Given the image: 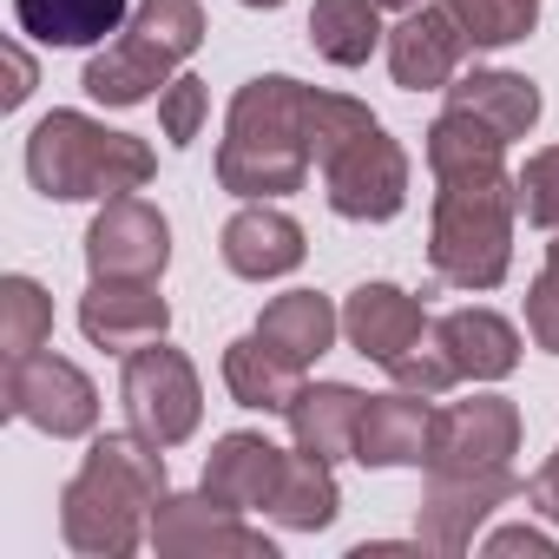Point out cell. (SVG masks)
<instances>
[{"label": "cell", "mask_w": 559, "mask_h": 559, "mask_svg": "<svg viewBox=\"0 0 559 559\" xmlns=\"http://www.w3.org/2000/svg\"><path fill=\"white\" fill-rule=\"evenodd\" d=\"M204 47V8L198 0H139L132 21L106 40V53L86 60V93L99 106H145L178 80V60Z\"/></svg>", "instance_id": "8992f818"}, {"label": "cell", "mask_w": 559, "mask_h": 559, "mask_svg": "<svg viewBox=\"0 0 559 559\" xmlns=\"http://www.w3.org/2000/svg\"><path fill=\"white\" fill-rule=\"evenodd\" d=\"M448 106H461V112H474L480 126H493L507 145L513 139H526L533 126H539V86L526 80V73H507V67H474V73H454V86H448Z\"/></svg>", "instance_id": "44dd1931"}, {"label": "cell", "mask_w": 559, "mask_h": 559, "mask_svg": "<svg viewBox=\"0 0 559 559\" xmlns=\"http://www.w3.org/2000/svg\"><path fill=\"white\" fill-rule=\"evenodd\" d=\"M513 198H520V217H526V224L559 230V145L533 152V158L513 171Z\"/></svg>", "instance_id": "f546056e"}, {"label": "cell", "mask_w": 559, "mask_h": 559, "mask_svg": "<svg viewBox=\"0 0 559 559\" xmlns=\"http://www.w3.org/2000/svg\"><path fill=\"white\" fill-rule=\"evenodd\" d=\"M428 441H435L428 395L395 389V395L362 402V428H356V461L362 467H428Z\"/></svg>", "instance_id": "e0dca14e"}, {"label": "cell", "mask_w": 559, "mask_h": 559, "mask_svg": "<svg viewBox=\"0 0 559 559\" xmlns=\"http://www.w3.org/2000/svg\"><path fill=\"white\" fill-rule=\"evenodd\" d=\"M487 552H493V559H507V552H539V559H552V552H559V539H552V533H539V526H500V533L487 539Z\"/></svg>", "instance_id": "836d02e7"}, {"label": "cell", "mask_w": 559, "mask_h": 559, "mask_svg": "<svg viewBox=\"0 0 559 559\" xmlns=\"http://www.w3.org/2000/svg\"><path fill=\"white\" fill-rule=\"evenodd\" d=\"M80 330L93 349L132 356L171 330V304L158 297V284H139V276H93L80 297Z\"/></svg>", "instance_id": "4fadbf2b"}, {"label": "cell", "mask_w": 559, "mask_h": 559, "mask_svg": "<svg viewBox=\"0 0 559 559\" xmlns=\"http://www.w3.org/2000/svg\"><path fill=\"white\" fill-rule=\"evenodd\" d=\"M376 8H382V14H415L421 0H376Z\"/></svg>", "instance_id": "8d00e7d4"}, {"label": "cell", "mask_w": 559, "mask_h": 559, "mask_svg": "<svg viewBox=\"0 0 559 559\" xmlns=\"http://www.w3.org/2000/svg\"><path fill=\"white\" fill-rule=\"evenodd\" d=\"M284 448L276 441H263V435H250V428H230V435H217V448L204 454V493H217L224 507H237V513H250V507H270V493H276V480H284Z\"/></svg>", "instance_id": "d6986e66"}, {"label": "cell", "mask_w": 559, "mask_h": 559, "mask_svg": "<svg viewBox=\"0 0 559 559\" xmlns=\"http://www.w3.org/2000/svg\"><path fill=\"white\" fill-rule=\"evenodd\" d=\"M513 171H454L435 178V217H428V263L454 290H493L513 270Z\"/></svg>", "instance_id": "277c9868"}, {"label": "cell", "mask_w": 559, "mask_h": 559, "mask_svg": "<svg viewBox=\"0 0 559 559\" xmlns=\"http://www.w3.org/2000/svg\"><path fill=\"white\" fill-rule=\"evenodd\" d=\"M310 86L290 73H257L237 86L217 139V185L230 198H290L310 185Z\"/></svg>", "instance_id": "7a4b0ae2"}, {"label": "cell", "mask_w": 559, "mask_h": 559, "mask_svg": "<svg viewBox=\"0 0 559 559\" xmlns=\"http://www.w3.org/2000/svg\"><path fill=\"white\" fill-rule=\"evenodd\" d=\"M520 493H526V480H520L513 467H487V474H428L415 533H421V546H435V552H467L474 533H480V520H487L493 507L520 500Z\"/></svg>", "instance_id": "8fae6325"}, {"label": "cell", "mask_w": 559, "mask_h": 559, "mask_svg": "<svg viewBox=\"0 0 559 559\" xmlns=\"http://www.w3.org/2000/svg\"><path fill=\"white\" fill-rule=\"evenodd\" d=\"M217 250H224V270L243 276V284H270V276H290L310 243H304V224L290 211H276L270 198H250L224 230H217Z\"/></svg>", "instance_id": "5bb4252c"}, {"label": "cell", "mask_w": 559, "mask_h": 559, "mask_svg": "<svg viewBox=\"0 0 559 559\" xmlns=\"http://www.w3.org/2000/svg\"><path fill=\"white\" fill-rule=\"evenodd\" d=\"M243 8H263V14H270V8H284V0H243Z\"/></svg>", "instance_id": "74e56055"}, {"label": "cell", "mask_w": 559, "mask_h": 559, "mask_svg": "<svg viewBox=\"0 0 559 559\" xmlns=\"http://www.w3.org/2000/svg\"><path fill=\"white\" fill-rule=\"evenodd\" d=\"M165 448L139 428L99 435L60 493V539L86 559H126L152 539V507L165 500Z\"/></svg>", "instance_id": "6da1fadb"}, {"label": "cell", "mask_w": 559, "mask_h": 559, "mask_svg": "<svg viewBox=\"0 0 559 559\" xmlns=\"http://www.w3.org/2000/svg\"><path fill=\"white\" fill-rule=\"evenodd\" d=\"M27 93H34V60L21 53V47H8V93H0V106H27Z\"/></svg>", "instance_id": "d590c367"}, {"label": "cell", "mask_w": 559, "mask_h": 559, "mask_svg": "<svg viewBox=\"0 0 559 559\" xmlns=\"http://www.w3.org/2000/svg\"><path fill=\"white\" fill-rule=\"evenodd\" d=\"M257 336L263 343H276L290 362H317V356H330L336 349V336H343V310L323 297V290H284V297H270L263 304V317H257Z\"/></svg>", "instance_id": "603a6c76"}, {"label": "cell", "mask_w": 559, "mask_h": 559, "mask_svg": "<svg viewBox=\"0 0 559 559\" xmlns=\"http://www.w3.org/2000/svg\"><path fill=\"white\" fill-rule=\"evenodd\" d=\"M428 310L402 290V284H356L349 304H343V336L362 362H382L395 369L415 343H428Z\"/></svg>", "instance_id": "9a60e30c"}, {"label": "cell", "mask_w": 559, "mask_h": 559, "mask_svg": "<svg viewBox=\"0 0 559 559\" xmlns=\"http://www.w3.org/2000/svg\"><path fill=\"white\" fill-rule=\"evenodd\" d=\"M152 546L165 559H276V546L243 526L237 507H224L217 493H165L152 507Z\"/></svg>", "instance_id": "9c48e42d"}, {"label": "cell", "mask_w": 559, "mask_h": 559, "mask_svg": "<svg viewBox=\"0 0 559 559\" xmlns=\"http://www.w3.org/2000/svg\"><path fill=\"white\" fill-rule=\"evenodd\" d=\"M158 171L152 145L132 139V132H112L86 112H47L34 132H27V178L40 198L53 204H86V198H126V191H145Z\"/></svg>", "instance_id": "5b68a950"}, {"label": "cell", "mask_w": 559, "mask_h": 559, "mask_svg": "<svg viewBox=\"0 0 559 559\" xmlns=\"http://www.w3.org/2000/svg\"><path fill=\"white\" fill-rule=\"evenodd\" d=\"M310 47L330 67H369L382 47V8L376 0H317L310 8Z\"/></svg>", "instance_id": "484cf974"}, {"label": "cell", "mask_w": 559, "mask_h": 559, "mask_svg": "<svg viewBox=\"0 0 559 559\" xmlns=\"http://www.w3.org/2000/svg\"><path fill=\"white\" fill-rule=\"evenodd\" d=\"M119 402H126V428H139V435H145V441H158V448L191 441V435H198V421H204L198 369H191V356H185V349H171L165 336L126 356Z\"/></svg>", "instance_id": "52a82bcc"}, {"label": "cell", "mask_w": 559, "mask_h": 559, "mask_svg": "<svg viewBox=\"0 0 559 559\" xmlns=\"http://www.w3.org/2000/svg\"><path fill=\"white\" fill-rule=\"evenodd\" d=\"M14 21L40 47H99L132 21V0H14Z\"/></svg>", "instance_id": "cb8c5ba5"}, {"label": "cell", "mask_w": 559, "mask_h": 559, "mask_svg": "<svg viewBox=\"0 0 559 559\" xmlns=\"http://www.w3.org/2000/svg\"><path fill=\"white\" fill-rule=\"evenodd\" d=\"M526 500H533V513H539V520H552V526H559V448H552V454H546V467L526 480Z\"/></svg>", "instance_id": "e575fe53"}, {"label": "cell", "mask_w": 559, "mask_h": 559, "mask_svg": "<svg viewBox=\"0 0 559 559\" xmlns=\"http://www.w3.org/2000/svg\"><path fill=\"white\" fill-rule=\"evenodd\" d=\"M461 53H467V34L441 0L402 14V27L389 34V73L402 93H448L461 73Z\"/></svg>", "instance_id": "2e32d148"}, {"label": "cell", "mask_w": 559, "mask_h": 559, "mask_svg": "<svg viewBox=\"0 0 559 559\" xmlns=\"http://www.w3.org/2000/svg\"><path fill=\"white\" fill-rule=\"evenodd\" d=\"M224 389L237 408H263V415H290V402L304 395V362H290L276 343H263L257 330L224 343Z\"/></svg>", "instance_id": "ffe728a7"}, {"label": "cell", "mask_w": 559, "mask_h": 559, "mask_svg": "<svg viewBox=\"0 0 559 559\" xmlns=\"http://www.w3.org/2000/svg\"><path fill=\"white\" fill-rule=\"evenodd\" d=\"M461 21L467 47H520L539 27V0H441Z\"/></svg>", "instance_id": "f1b7e54d"}, {"label": "cell", "mask_w": 559, "mask_h": 559, "mask_svg": "<svg viewBox=\"0 0 559 559\" xmlns=\"http://www.w3.org/2000/svg\"><path fill=\"white\" fill-rule=\"evenodd\" d=\"M526 336L559 356V237L546 243V270L533 276V290H526Z\"/></svg>", "instance_id": "1f68e13d"}, {"label": "cell", "mask_w": 559, "mask_h": 559, "mask_svg": "<svg viewBox=\"0 0 559 559\" xmlns=\"http://www.w3.org/2000/svg\"><path fill=\"white\" fill-rule=\"evenodd\" d=\"M435 349L448 356V369L461 376V382H500V376H513L520 369V330L500 317V310H448L435 330Z\"/></svg>", "instance_id": "ac0fdd59"}, {"label": "cell", "mask_w": 559, "mask_h": 559, "mask_svg": "<svg viewBox=\"0 0 559 559\" xmlns=\"http://www.w3.org/2000/svg\"><path fill=\"white\" fill-rule=\"evenodd\" d=\"M53 343V297L34 276H0V356L21 362Z\"/></svg>", "instance_id": "83f0119b"}, {"label": "cell", "mask_w": 559, "mask_h": 559, "mask_svg": "<svg viewBox=\"0 0 559 559\" xmlns=\"http://www.w3.org/2000/svg\"><path fill=\"white\" fill-rule=\"evenodd\" d=\"M86 263L93 276H139V284H158L171 263V224L158 204L145 198H106L93 230H86Z\"/></svg>", "instance_id": "7c38bea8"}, {"label": "cell", "mask_w": 559, "mask_h": 559, "mask_svg": "<svg viewBox=\"0 0 559 559\" xmlns=\"http://www.w3.org/2000/svg\"><path fill=\"white\" fill-rule=\"evenodd\" d=\"M204 112H211V93H204V80H191V73H178L165 93H158V126H165V145H191L198 132H204Z\"/></svg>", "instance_id": "4dcf8cb0"}, {"label": "cell", "mask_w": 559, "mask_h": 559, "mask_svg": "<svg viewBox=\"0 0 559 559\" xmlns=\"http://www.w3.org/2000/svg\"><path fill=\"white\" fill-rule=\"evenodd\" d=\"M507 158V139L493 126H480L474 112L461 106H441V119L428 126V171L435 178H454V171H493Z\"/></svg>", "instance_id": "4316f807"}, {"label": "cell", "mask_w": 559, "mask_h": 559, "mask_svg": "<svg viewBox=\"0 0 559 559\" xmlns=\"http://www.w3.org/2000/svg\"><path fill=\"white\" fill-rule=\"evenodd\" d=\"M263 513H270L276 526H290V533H323V526H336V513H343L336 461L297 448V454L284 461V480H276V493H270Z\"/></svg>", "instance_id": "d4e9b609"}, {"label": "cell", "mask_w": 559, "mask_h": 559, "mask_svg": "<svg viewBox=\"0 0 559 559\" xmlns=\"http://www.w3.org/2000/svg\"><path fill=\"white\" fill-rule=\"evenodd\" d=\"M389 376H395V389H415V395H428V402H435V395H448V389L461 382V376L448 369V356L435 349V336H428V343H415Z\"/></svg>", "instance_id": "d6a6232c"}, {"label": "cell", "mask_w": 559, "mask_h": 559, "mask_svg": "<svg viewBox=\"0 0 559 559\" xmlns=\"http://www.w3.org/2000/svg\"><path fill=\"white\" fill-rule=\"evenodd\" d=\"M0 415L27 421L53 441H80V435L99 428V389L80 362L34 349V356L8 362V376H0Z\"/></svg>", "instance_id": "ba28073f"}, {"label": "cell", "mask_w": 559, "mask_h": 559, "mask_svg": "<svg viewBox=\"0 0 559 559\" xmlns=\"http://www.w3.org/2000/svg\"><path fill=\"white\" fill-rule=\"evenodd\" d=\"M362 389H349V382H304V395L290 402V435H297V448L304 454H323V461H356V428H362Z\"/></svg>", "instance_id": "7402d4cb"}, {"label": "cell", "mask_w": 559, "mask_h": 559, "mask_svg": "<svg viewBox=\"0 0 559 559\" xmlns=\"http://www.w3.org/2000/svg\"><path fill=\"white\" fill-rule=\"evenodd\" d=\"M310 158L323 171V198L349 224H389L408 204V152L389 139V126L349 99L310 86Z\"/></svg>", "instance_id": "3957f363"}, {"label": "cell", "mask_w": 559, "mask_h": 559, "mask_svg": "<svg viewBox=\"0 0 559 559\" xmlns=\"http://www.w3.org/2000/svg\"><path fill=\"white\" fill-rule=\"evenodd\" d=\"M513 454H520V408L507 395H467L435 408L428 474H487L513 467Z\"/></svg>", "instance_id": "30bf717a"}]
</instances>
